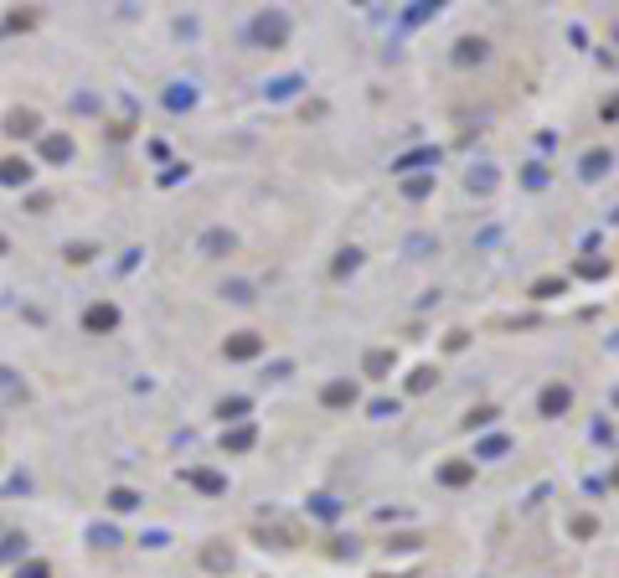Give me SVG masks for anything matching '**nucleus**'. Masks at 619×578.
<instances>
[{"label":"nucleus","mask_w":619,"mask_h":578,"mask_svg":"<svg viewBox=\"0 0 619 578\" xmlns=\"http://www.w3.org/2000/svg\"><path fill=\"white\" fill-rule=\"evenodd\" d=\"M41 155H47V161H73V140L68 135H47V140H41Z\"/></svg>","instance_id":"obj_14"},{"label":"nucleus","mask_w":619,"mask_h":578,"mask_svg":"<svg viewBox=\"0 0 619 578\" xmlns=\"http://www.w3.org/2000/svg\"><path fill=\"white\" fill-rule=\"evenodd\" d=\"M418 166H439V150L424 145V150H408L403 161H392V171H418Z\"/></svg>","instance_id":"obj_13"},{"label":"nucleus","mask_w":619,"mask_h":578,"mask_svg":"<svg viewBox=\"0 0 619 578\" xmlns=\"http://www.w3.org/2000/svg\"><path fill=\"white\" fill-rule=\"evenodd\" d=\"M372 418H397V403L392 397H377V403H372Z\"/></svg>","instance_id":"obj_32"},{"label":"nucleus","mask_w":619,"mask_h":578,"mask_svg":"<svg viewBox=\"0 0 619 578\" xmlns=\"http://www.w3.org/2000/svg\"><path fill=\"white\" fill-rule=\"evenodd\" d=\"M295 88H300V78H274V83H269V98H290Z\"/></svg>","instance_id":"obj_27"},{"label":"nucleus","mask_w":619,"mask_h":578,"mask_svg":"<svg viewBox=\"0 0 619 578\" xmlns=\"http://www.w3.org/2000/svg\"><path fill=\"white\" fill-rule=\"evenodd\" d=\"M253 444H258V429H253V424H237V429L222 434V450H227V455H248Z\"/></svg>","instance_id":"obj_6"},{"label":"nucleus","mask_w":619,"mask_h":578,"mask_svg":"<svg viewBox=\"0 0 619 578\" xmlns=\"http://www.w3.org/2000/svg\"><path fill=\"white\" fill-rule=\"evenodd\" d=\"M26 181H31V166L21 155H6L0 161V186H26Z\"/></svg>","instance_id":"obj_10"},{"label":"nucleus","mask_w":619,"mask_h":578,"mask_svg":"<svg viewBox=\"0 0 619 578\" xmlns=\"http://www.w3.org/2000/svg\"><path fill=\"white\" fill-rule=\"evenodd\" d=\"M485 52H491V41H485V36H459L454 62H459V68H470V62H485Z\"/></svg>","instance_id":"obj_9"},{"label":"nucleus","mask_w":619,"mask_h":578,"mask_svg":"<svg viewBox=\"0 0 619 578\" xmlns=\"http://www.w3.org/2000/svg\"><path fill=\"white\" fill-rule=\"evenodd\" d=\"M609 166H614V155H609V150H588V155H583V176H588V181H599Z\"/></svg>","instance_id":"obj_15"},{"label":"nucleus","mask_w":619,"mask_h":578,"mask_svg":"<svg viewBox=\"0 0 619 578\" xmlns=\"http://www.w3.org/2000/svg\"><path fill=\"white\" fill-rule=\"evenodd\" d=\"M93 253H98V248H88V243H73V248H68V263H88Z\"/></svg>","instance_id":"obj_33"},{"label":"nucleus","mask_w":619,"mask_h":578,"mask_svg":"<svg viewBox=\"0 0 619 578\" xmlns=\"http://www.w3.org/2000/svg\"><path fill=\"white\" fill-rule=\"evenodd\" d=\"M6 135H11V140L36 135V108H11V114H6Z\"/></svg>","instance_id":"obj_7"},{"label":"nucleus","mask_w":619,"mask_h":578,"mask_svg":"<svg viewBox=\"0 0 619 578\" xmlns=\"http://www.w3.org/2000/svg\"><path fill=\"white\" fill-rule=\"evenodd\" d=\"M21 578H52V573L41 568V563H26V568H21Z\"/></svg>","instance_id":"obj_37"},{"label":"nucleus","mask_w":619,"mask_h":578,"mask_svg":"<svg viewBox=\"0 0 619 578\" xmlns=\"http://www.w3.org/2000/svg\"><path fill=\"white\" fill-rule=\"evenodd\" d=\"M165 103H170V108H191V103H196V93H191L186 83H175L170 93H165Z\"/></svg>","instance_id":"obj_24"},{"label":"nucleus","mask_w":619,"mask_h":578,"mask_svg":"<svg viewBox=\"0 0 619 578\" xmlns=\"http://www.w3.org/2000/svg\"><path fill=\"white\" fill-rule=\"evenodd\" d=\"M439 480H444V485H470L475 480V465L470 460H449L444 470H439Z\"/></svg>","instance_id":"obj_12"},{"label":"nucleus","mask_w":619,"mask_h":578,"mask_svg":"<svg viewBox=\"0 0 619 578\" xmlns=\"http://www.w3.org/2000/svg\"><path fill=\"white\" fill-rule=\"evenodd\" d=\"M248 408H253L248 397H222V403H217V413H222V418H242Z\"/></svg>","instance_id":"obj_23"},{"label":"nucleus","mask_w":619,"mask_h":578,"mask_svg":"<svg viewBox=\"0 0 619 578\" xmlns=\"http://www.w3.org/2000/svg\"><path fill=\"white\" fill-rule=\"evenodd\" d=\"M114 325H119V310L108 305V300L83 310V330H88V336H103V330H114Z\"/></svg>","instance_id":"obj_3"},{"label":"nucleus","mask_w":619,"mask_h":578,"mask_svg":"<svg viewBox=\"0 0 619 578\" xmlns=\"http://www.w3.org/2000/svg\"><path fill=\"white\" fill-rule=\"evenodd\" d=\"M403 191H408V196H413V202H424V196H429V191H434V171H429V176H413V181H408V186H403Z\"/></svg>","instance_id":"obj_21"},{"label":"nucleus","mask_w":619,"mask_h":578,"mask_svg":"<svg viewBox=\"0 0 619 578\" xmlns=\"http://www.w3.org/2000/svg\"><path fill=\"white\" fill-rule=\"evenodd\" d=\"M186 480L207 496H227V475H217V470H186Z\"/></svg>","instance_id":"obj_11"},{"label":"nucleus","mask_w":619,"mask_h":578,"mask_svg":"<svg viewBox=\"0 0 619 578\" xmlns=\"http://www.w3.org/2000/svg\"><path fill=\"white\" fill-rule=\"evenodd\" d=\"M351 269H362V248H346V253L336 258V274H351Z\"/></svg>","instance_id":"obj_28"},{"label":"nucleus","mask_w":619,"mask_h":578,"mask_svg":"<svg viewBox=\"0 0 619 578\" xmlns=\"http://www.w3.org/2000/svg\"><path fill=\"white\" fill-rule=\"evenodd\" d=\"M485 424H496V408H475L470 418H464V429H485Z\"/></svg>","instance_id":"obj_29"},{"label":"nucleus","mask_w":619,"mask_h":578,"mask_svg":"<svg viewBox=\"0 0 619 578\" xmlns=\"http://www.w3.org/2000/svg\"><path fill=\"white\" fill-rule=\"evenodd\" d=\"M563 289H568L563 279H537L532 284V300H552V295H563Z\"/></svg>","instance_id":"obj_25"},{"label":"nucleus","mask_w":619,"mask_h":578,"mask_svg":"<svg viewBox=\"0 0 619 578\" xmlns=\"http://www.w3.org/2000/svg\"><path fill=\"white\" fill-rule=\"evenodd\" d=\"M392 362H397L392 351H367V362H362V372H367V377H387V372H392Z\"/></svg>","instance_id":"obj_16"},{"label":"nucleus","mask_w":619,"mask_h":578,"mask_svg":"<svg viewBox=\"0 0 619 578\" xmlns=\"http://www.w3.org/2000/svg\"><path fill=\"white\" fill-rule=\"evenodd\" d=\"M526 186H547V166H526Z\"/></svg>","instance_id":"obj_35"},{"label":"nucleus","mask_w":619,"mask_h":578,"mask_svg":"<svg viewBox=\"0 0 619 578\" xmlns=\"http://www.w3.org/2000/svg\"><path fill=\"white\" fill-rule=\"evenodd\" d=\"M491 186H496V171H491V166H480V171H470V191H480V196H485V191H491Z\"/></svg>","instance_id":"obj_22"},{"label":"nucleus","mask_w":619,"mask_h":578,"mask_svg":"<svg viewBox=\"0 0 619 578\" xmlns=\"http://www.w3.org/2000/svg\"><path fill=\"white\" fill-rule=\"evenodd\" d=\"M578 274H583V279H604V274H609V258H583Z\"/></svg>","instance_id":"obj_26"},{"label":"nucleus","mask_w":619,"mask_h":578,"mask_svg":"<svg viewBox=\"0 0 619 578\" xmlns=\"http://www.w3.org/2000/svg\"><path fill=\"white\" fill-rule=\"evenodd\" d=\"M222 295H227V300H237V305H248V300H253V284H242V279H237V284H227V289H222Z\"/></svg>","instance_id":"obj_30"},{"label":"nucleus","mask_w":619,"mask_h":578,"mask_svg":"<svg viewBox=\"0 0 619 578\" xmlns=\"http://www.w3.org/2000/svg\"><path fill=\"white\" fill-rule=\"evenodd\" d=\"M506 450H511V439H506V434H491V439H485L480 450H475V460H501Z\"/></svg>","instance_id":"obj_17"},{"label":"nucleus","mask_w":619,"mask_h":578,"mask_svg":"<svg viewBox=\"0 0 619 578\" xmlns=\"http://www.w3.org/2000/svg\"><path fill=\"white\" fill-rule=\"evenodd\" d=\"M248 36H253V47L279 52L284 41H290V16H284V11H258L253 26H248Z\"/></svg>","instance_id":"obj_1"},{"label":"nucleus","mask_w":619,"mask_h":578,"mask_svg":"<svg viewBox=\"0 0 619 578\" xmlns=\"http://www.w3.org/2000/svg\"><path fill=\"white\" fill-rule=\"evenodd\" d=\"M320 403L325 408H351V403H357V382H346V377H341V382H325Z\"/></svg>","instance_id":"obj_8"},{"label":"nucleus","mask_w":619,"mask_h":578,"mask_svg":"<svg viewBox=\"0 0 619 578\" xmlns=\"http://www.w3.org/2000/svg\"><path fill=\"white\" fill-rule=\"evenodd\" d=\"M21 547H26V537H6V547H0V563H6V558H16Z\"/></svg>","instance_id":"obj_36"},{"label":"nucleus","mask_w":619,"mask_h":578,"mask_svg":"<svg viewBox=\"0 0 619 578\" xmlns=\"http://www.w3.org/2000/svg\"><path fill=\"white\" fill-rule=\"evenodd\" d=\"M258 351H263V336H258V330H237V336L222 341V357H227V362H253Z\"/></svg>","instance_id":"obj_2"},{"label":"nucleus","mask_w":619,"mask_h":578,"mask_svg":"<svg viewBox=\"0 0 619 578\" xmlns=\"http://www.w3.org/2000/svg\"><path fill=\"white\" fill-rule=\"evenodd\" d=\"M568 403H573V387L568 382H552V387H542V418H558V413H568Z\"/></svg>","instance_id":"obj_4"},{"label":"nucleus","mask_w":619,"mask_h":578,"mask_svg":"<svg viewBox=\"0 0 619 578\" xmlns=\"http://www.w3.org/2000/svg\"><path fill=\"white\" fill-rule=\"evenodd\" d=\"M310 511H315V517H336V511H341V506H336V501H330V496H315V501H310Z\"/></svg>","instance_id":"obj_31"},{"label":"nucleus","mask_w":619,"mask_h":578,"mask_svg":"<svg viewBox=\"0 0 619 578\" xmlns=\"http://www.w3.org/2000/svg\"><path fill=\"white\" fill-rule=\"evenodd\" d=\"M202 563H207V568H217V573H222V568H232V552H227V547H217V542H212V547L202 552Z\"/></svg>","instance_id":"obj_20"},{"label":"nucleus","mask_w":619,"mask_h":578,"mask_svg":"<svg viewBox=\"0 0 619 578\" xmlns=\"http://www.w3.org/2000/svg\"><path fill=\"white\" fill-rule=\"evenodd\" d=\"M434 382H439V372H434V367H418V372L408 377V392H429Z\"/></svg>","instance_id":"obj_19"},{"label":"nucleus","mask_w":619,"mask_h":578,"mask_svg":"<svg viewBox=\"0 0 619 578\" xmlns=\"http://www.w3.org/2000/svg\"><path fill=\"white\" fill-rule=\"evenodd\" d=\"M108 506H114V511H135V506H140V496L129 491V485H114V491H108Z\"/></svg>","instance_id":"obj_18"},{"label":"nucleus","mask_w":619,"mask_h":578,"mask_svg":"<svg viewBox=\"0 0 619 578\" xmlns=\"http://www.w3.org/2000/svg\"><path fill=\"white\" fill-rule=\"evenodd\" d=\"M434 11H439V6H429V0H418V6H413V11H408V21H413V26H418V21H429V16H434Z\"/></svg>","instance_id":"obj_34"},{"label":"nucleus","mask_w":619,"mask_h":578,"mask_svg":"<svg viewBox=\"0 0 619 578\" xmlns=\"http://www.w3.org/2000/svg\"><path fill=\"white\" fill-rule=\"evenodd\" d=\"M196 248H202L207 258H222V253H232V248H237V238H232L227 228H207V233H202V243H196Z\"/></svg>","instance_id":"obj_5"}]
</instances>
